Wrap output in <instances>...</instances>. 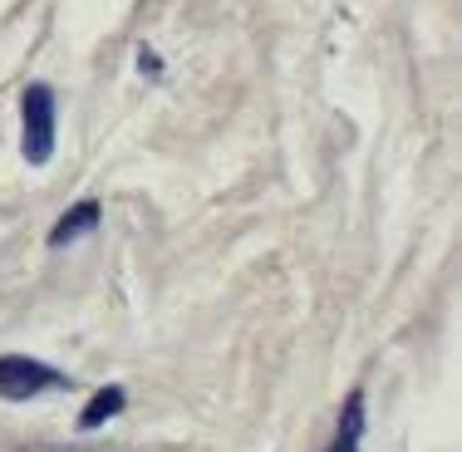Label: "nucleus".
Listing matches in <instances>:
<instances>
[{
  "label": "nucleus",
  "mask_w": 462,
  "mask_h": 452,
  "mask_svg": "<svg viewBox=\"0 0 462 452\" xmlns=\"http://www.w3.org/2000/svg\"><path fill=\"white\" fill-rule=\"evenodd\" d=\"M128 408V393L118 389V383H108V389H98L89 403H84V413H79V428L84 433H94V428H104V423H114L118 413Z\"/></svg>",
  "instance_id": "obj_5"
},
{
  "label": "nucleus",
  "mask_w": 462,
  "mask_h": 452,
  "mask_svg": "<svg viewBox=\"0 0 462 452\" xmlns=\"http://www.w3.org/2000/svg\"><path fill=\"white\" fill-rule=\"evenodd\" d=\"M30 452H79V447H30Z\"/></svg>",
  "instance_id": "obj_6"
},
{
  "label": "nucleus",
  "mask_w": 462,
  "mask_h": 452,
  "mask_svg": "<svg viewBox=\"0 0 462 452\" xmlns=\"http://www.w3.org/2000/svg\"><path fill=\"white\" fill-rule=\"evenodd\" d=\"M20 152L30 168H45L54 158V89L50 84H30L20 94Z\"/></svg>",
  "instance_id": "obj_1"
},
{
  "label": "nucleus",
  "mask_w": 462,
  "mask_h": 452,
  "mask_svg": "<svg viewBox=\"0 0 462 452\" xmlns=\"http://www.w3.org/2000/svg\"><path fill=\"white\" fill-rule=\"evenodd\" d=\"M98 217H104V207H98V202H94V197H84V202H79V207H69V212H64V217H60V222H54V226H50V236H45V241H50V246H54V251H60V246H69V241H79V236H89V231L98 226Z\"/></svg>",
  "instance_id": "obj_3"
},
{
  "label": "nucleus",
  "mask_w": 462,
  "mask_h": 452,
  "mask_svg": "<svg viewBox=\"0 0 462 452\" xmlns=\"http://www.w3.org/2000/svg\"><path fill=\"white\" fill-rule=\"evenodd\" d=\"M50 389H69L60 369H50L45 359H30V355H0V399L10 403H25V399H40Z\"/></svg>",
  "instance_id": "obj_2"
},
{
  "label": "nucleus",
  "mask_w": 462,
  "mask_h": 452,
  "mask_svg": "<svg viewBox=\"0 0 462 452\" xmlns=\"http://www.w3.org/2000/svg\"><path fill=\"white\" fill-rule=\"evenodd\" d=\"M365 447V389H355L345 399V413H339V428L329 438V452H359Z\"/></svg>",
  "instance_id": "obj_4"
}]
</instances>
